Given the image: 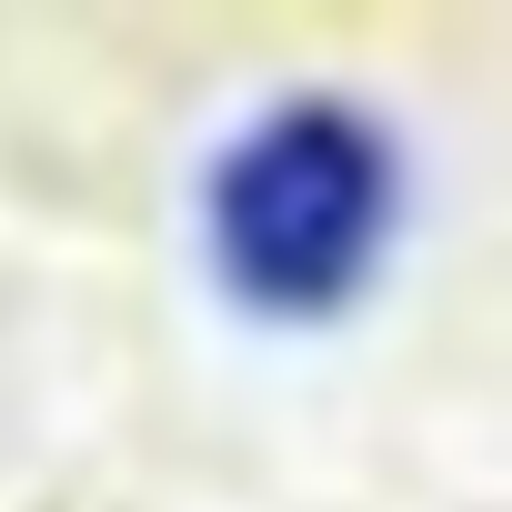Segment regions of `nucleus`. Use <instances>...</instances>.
<instances>
[{"instance_id": "nucleus-1", "label": "nucleus", "mask_w": 512, "mask_h": 512, "mask_svg": "<svg viewBox=\"0 0 512 512\" xmlns=\"http://www.w3.org/2000/svg\"><path fill=\"white\" fill-rule=\"evenodd\" d=\"M402 211L392 131L342 91H292L251 111L201 181V241L241 312L262 322H332L372 292Z\"/></svg>"}]
</instances>
